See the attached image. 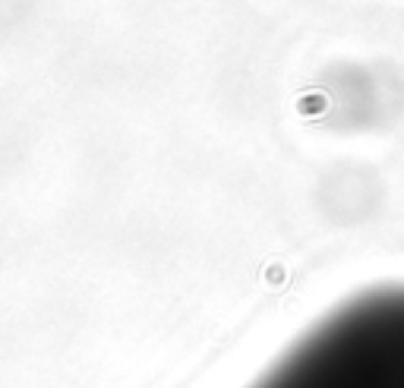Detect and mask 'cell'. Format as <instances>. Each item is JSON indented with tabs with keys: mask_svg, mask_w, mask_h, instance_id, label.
Masks as SVG:
<instances>
[{
	"mask_svg": "<svg viewBox=\"0 0 404 388\" xmlns=\"http://www.w3.org/2000/svg\"><path fill=\"white\" fill-rule=\"evenodd\" d=\"M250 388H404V284L338 303Z\"/></svg>",
	"mask_w": 404,
	"mask_h": 388,
	"instance_id": "1",
	"label": "cell"
}]
</instances>
